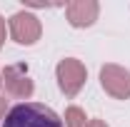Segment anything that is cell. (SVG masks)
<instances>
[{
    "mask_svg": "<svg viewBox=\"0 0 130 127\" xmlns=\"http://www.w3.org/2000/svg\"><path fill=\"white\" fill-rule=\"evenodd\" d=\"M0 127H63V120L43 102H18L8 110Z\"/></svg>",
    "mask_w": 130,
    "mask_h": 127,
    "instance_id": "1",
    "label": "cell"
}]
</instances>
